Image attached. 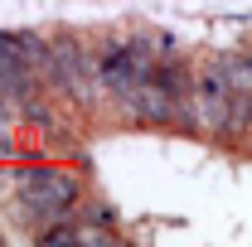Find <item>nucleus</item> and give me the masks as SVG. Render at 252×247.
Instances as JSON below:
<instances>
[{
  "mask_svg": "<svg viewBox=\"0 0 252 247\" xmlns=\"http://www.w3.org/2000/svg\"><path fill=\"white\" fill-rule=\"evenodd\" d=\"M15 189H20V214L30 223H44V228L68 218L78 204V180L63 170H25L15 180Z\"/></svg>",
  "mask_w": 252,
  "mask_h": 247,
  "instance_id": "nucleus-1",
  "label": "nucleus"
}]
</instances>
